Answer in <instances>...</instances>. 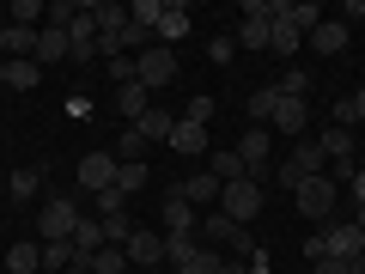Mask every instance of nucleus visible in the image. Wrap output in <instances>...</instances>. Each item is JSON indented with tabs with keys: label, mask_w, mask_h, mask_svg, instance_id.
<instances>
[{
	"label": "nucleus",
	"mask_w": 365,
	"mask_h": 274,
	"mask_svg": "<svg viewBox=\"0 0 365 274\" xmlns=\"http://www.w3.org/2000/svg\"><path fill=\"white\" fill-rule=\"evenodd\" d=\"M177 189H182V201H189V208H201V201H220V189H225V183L213 177L207 165H201V171H189V177L177 183Z\"/></svg>",
	"instance_id": "nucleus-15"
},
{
	"label": "nucleus",
	"mask_w": 365,
	"mask_h": 274,
	"mask_svg": "<svg viewBox=\"0 0 365 274\" xmlns=\"http://www.w3.org/2000/svg\"><path fill=\"white\" fill-rule=\"evenodd\" d=\"M347 183H353V208H365V171H353Z\"/></svg>",
	"instance_id": "nucleus-38"
},
{
	"label": "nucleus",
	"mask_w": 365,
	"mask_h": 274,
	"mask_svg": "<svg viewBox=\"0 0 365 274\" xmlns=\"http://www.w3.org/2000/svg\"><path fill=\"white\" fill-rule=\"evenodd\" d=\"M86 268H91V274H128V250H122V244H104L98 256H86Z\"/></svg>",
	"instance_id": "nucleus-23"
},
{
	"label": "nucleus",
	"mask_w": 365,
	"mask_h": 274,
	"mask_svg": "<svg viewBox=\"0 0 365 274\" xmlns=\"http://www.w3.org/2000/svg\"><path fill=\"white\" fill-rule=\"evenodd\" d=\"M353 110H359V122H365V86H359V91H353Z\"/></svg>",
	"instance_id": "nucleus-40"
},
{
	"label": "nucleus",
	"mask_w": 365,
	"mask_h": 274,
	"mask_svg": "<svg viewBox=\"0 0 365 274\" xmlns=\"http://www.w3.org/2000/svg\"><path fill=\"white\" fill-rule=\"evenodd\" d=\"M98 225H104V244H128V238H134V220H128V213H110V220H98Z\"/></svg>",
	"instance_id": "nucleus-30"
},
{
	"label": "nucleus",
	"mask_w": 365,
	"mask_h": 274,
	"mask_svg": "<svg viewBox=\"0 0 365 274\" xmlns=\"http://www.w3.org/2000/svg\"><path fill=\"white\" fill-rule=\"evenodd\" d=\"M274 19H287V25L299 31V37H311V31L323 25L329 13H323V6H317V0H274Z\"/></svg>",
	"instance_id": "nucleus-12"
},
{
	"label": "nucleus",
	"mask_w": 365,
	"mask_h": 274,
	"mask_svg": "<svg viewBox=\"0 0 365 274\" xmlns=\"http://www.w3.org/2000/svg\"><path fill=\"white\" fill-rule=\"evenodd\" d=\"M237 49H268V0H244V19H237Z\"/></svg>",
	"instance_id": "nucleus-11"
},
{
	"label": "nucleus",
	"mask_w": 365,
	"mask_h": 274,
	"mask_svg": "<svg viewBox=\"0 0 365 274\" xmlns=\"http://www.w3.org/2000/svg\"><path fill=\"white\" fill-rule=\"evenodd\" d=\"M37 79H43L37 61H6V86L13 91H37Z\"/></svg>",
	"instance_id": "nucleus-28"
},
{
	"label": "nucleus",
	"mask_w": 365,
	"mask_h": 274,
	"mask_svg": "<svg viewBox=\"0 0 365 274\" xmlns=\"http://www.w3.org/2000/svg\"><path fill=\"white\" fill-rule=\"evenodd\" d=\"M347 19H365V0H347V6H341V25H347Z\"/></svg>",
	"instance_id": "nucleus-39"
},
{
	"label": "nucleus",
	"mask_w": 365,
	"mask_h": 274,
	"mask_svg": "<svg viewBox=\"0 0 365 274\" xmlns=\"http://www.w3.org/2000/svg\"><path fill=\"white\" fill-rule=\"evenodd\" d=\"M122 250H128V274L134 268H165V232H153V225H134V238Z\"/></svg>",
	"instance_id": "nucleus-9"
},
{
	"label": "nucleus",
	"mask_w": 365,
	"mask_h": 274,
	"mask_svg": "<svg viewBox=\"0 0 365 274\" xmlns=\"http://www.w3.org/2000/svg\"><path fill=\"white\" fill-rule=\"evenodd\" d=\"M0 86H6V61H0Z\"/></svg>",
	"instance_id": "nucleus-44"
},
{
	"label": "nucleus",
	"mask_w": 365,
	"mask_h": 274,
	"mask_svg": "<svg viewBox=\"0 0 365 274\" xmlns=\"http://www.w3.org/2000/svg\"><path fill=\"white\" fill-rule=\"evenodd\" d=\"M116 110L128 116V128H134V122H140L146 110H153V91H146L140 79H134V86H116Z\"/></svg>",
	"instance_id": "nucleus-19"
},
{
	"label": "nucleus",
	"mask_w": 365,
	"mask_h": 274,
	"mask_svg": "<svg viewBox=\"0 0 365 274\" xmlns=\"http://www.w3.org/2000/svg\"><path fill=\"white\" fill-rule=\"evenodd\" d=\"M292 201H299V213H311V220H329V213L341 208V183L329 177V171L323 177H304L299 189H292Z\"/></svg>",
	"instance_id": "nucleus-4"
},
{
	"label": "nucleus",
	"mask_w": 365,
	"mask_h": 274,
	"mask_svg": "<svg viewBox=\"0 0 365 274\" xmlns=\"http://www.w3.org/2000/svg\"><path fill=\"white\" fill-rule=\"evenodd\" d=\"M170 153H182V158H201V153H207V128H201V122H182L177 116V128H170Z\"/></svg>",
	"instance_id": "nucleus-16"
},
{
	"label": "nucleus",
	"mask_w": 365,
	"mask_h": 274,
	"mask_svg": "<svg viewBox=\"0 0 365 274\" xmlns=\"http://www.w3.org/2000/svg\"><path fill=\"white\" fill-rule=\"evenodd\" d=\"M134 79H140L146 91H165L170 79H177V49H165V43H153L146 55H134Z\"/></svg>",
	"instance_id": "nucleus-7"
},
{
	"label": "nucleus",
	"mask_w": 365,
	"mask_h": 274,
	"mask_svg": "<svg viewBox=\"0 0 365 274\" xmlns=\"http://www.w3.org/2000/svg\"><path fill=\"white\" fill-rule=\"evenodd\" d=\"M182 122H201V128L213 122V98H207V91H201V98H189V110H182Z\"/></svg>",
	"instance_id": "nucleus-33"
},
{
	"label": "nucleus",
	"mask_w": 365,
	"mask_h": 274,
	"mask_svg": "<svg viewBox=\"0 0 365 274\" xmlns=\"http://www.w3.org/2000/svg\"><path fill=\"white\" fill-rule=\"evenodd\" d=\"M268 128H280V134H292V141H304V128H311V104H304V98H280Z\"/></svg>",
	"instance_id": "nucleus-13"
},
{
	"label": "nucleus",
	"mask_w": 365,
	"mask_h": 274,
	"mask_svg": "<svg viewBox=\"0 0 365 274\" xmlns=\"http://www.w3.org/2000/svg\"><path fill=\"white\" fill-rule=\"evenodd\" d=\"M0 274H6V268H0Z\"/></svg>",
	"instance_id": "nucleus-45"
},
{
	"label": "nucleus",
	"mask_w": 365,
	"mask_h": 274,
	"mask_svg": "<svg viewBox=\"0 0 365 274\" xmlns=\"http://www.w3.org/2000/svg\"><path fill=\"white\" fill-rule=\"evenodd\" d=\"M0 61H6V25H0Z\"/></svg>",
	"instance_id": "nucleus-41"
},
{
	"label": "nucleus",
	"mask_w": 365,
	"mask_h": 274,
	"mask_svg": "<svg viewBox=\"0 0 365 274\" xmlns=\"http://www.w3.org/2000/svg\"><path fill=\"white\" fill-rule=\"evenodd\" d=\"M73 250H79V262H86V256H98V250H104V225L91 220V213H86V220H79V232H73Z\"/></svg>",
	"instance_id": "nucleus-24"
},
{
	"label": "nucleus",
	"mask_w": 365,
	"mask_h": 274,
	"mask_svg": "<svg viewBox=\"0 0 365 274\" xmlns=\"http://www.w3.org/2000/svg\"><path fill=\"white\" fill-rule=\"evenodd\" d=\"M177 37H189V6H182V0H165V19H158L153 25V43H177Z\"/></svg>",
	"instance_id": "nucleus-17"
},
{
	"label": "nucleus",
	"mask_w": 365,
	"mask_h": 274,
	"mask_svg": "<svg viewBox=\"0 0 365 274\" xmlns=\"http://www.w3.org/2000/svg\"><path fill=\"white\" fill-rule=\"evenodd\" d=\"M195 232H201V244H213V250H232V256H250V250H256V238H250V225L225 220V213H207V220H201Z\"/></svg>",
	"instance_id": "nucleus-5"
},
{
	"label": "nucleus",
	"mask_w": 365,
	"mask_h": 274,
	"mask_svg": "<svg viewBox=\"0 0 365 274\" xmlns=\"http://www.w3.org/2000/svg\"><path fill=\"white\" fill-rule=\"evenodd\" d=\"M323 171H329V158H323V146H317V141H311V134H304V141H299V146H292V153H287V158H280V165H274V171H268V177H274V183H280V189H299V183H304V177H323Z\"/></svg>",
	"instance_id": "nucleus-1"
},
{
	"label": "nucleus",
	"mask_w": 365,
	"mask_h": 274,
	"mask_svg": "<svg viewBox=\"0 0 365 274\" xmlns=\"http://www.w3.org/2000/svg\"><path fill=\"white\" fill-rule=\"evenodd\" d=\"M0 268L6 274H43V244H13Z\"/></svg>",
	"instance_id": "nucleus-21"
},
{
	"label": "nucleus",
	"mask_w": 365,
	"mask_h": 274,
	"mask_svg": "<svg viewBox=\"0 0 365 274\" xmlns=\"http://www.w3.org/2000/svg\"><path fill=\"white\" fill-rule=\"evenodd\" d=\"M73 19H79L73 0H55V6H49V25H73Z\"/></svg>",
	"instance_id": "nucleus-36"
},
{
	"label": "nucleus",
	"mask_w": 365,
	"mask_h": 274,
	"mask_svg": "<svg viewBox=\"0 0 365 274\" xmlns=\"http://www.w3.org/2000/svg\"><path fill=\"white\" fill-rule=\"evenodd\" d=\"M116 171H122L116 153H86V158H79V183H86V196H104V189H116Z\"/></svg>",
	"instance_id": "nucleus-10"
},
{
	"label": "nucleus",
	"mask_w": 365,
	"mask_h": 274,
	"mask_svg": "<svg viewBox=\"0 0 365 274\" xmlns=\"http://www.w3.org/2000/svg\"><path fill=\"white\" fill-rule=\"evenodd\" d=\"M6 189H13V201H31V196H37V189H43V165H19Z\"/></svg>",
	"instance_id": "nucleus-25"
},
{
	"label": "nucleus",
	"mask_w": 365,
	"mask_h": 274,
	"mask_svg": "<svg viewBox=\"0 0 365 274\" xmlns=\"http://www.w3.org/2000/svg\"><path fill=\"white\" fill-rule=\"evenodd\" d=\"M104 73L116 79V86H134V55H116V61H104Z\"/></svg>",
	"instance_id": "nucleus-34"
},
{
	"label": "nucleus",
	"mask_w": 365,
	"mask_h": 274,
	"mask_svg": "<svg viewBox=\"0 0 365 274\" xmlns=\"http://www.w3.org/2000/svg\"><path fill=\"white\" fill-rule=\"evenodd\" d=\"M274 104H280V91H274V86H262V91H250V116H256V128H268V122H274Z\"/></svg>",
	"instance_id": "nucleus-26"
},
{
	"label": "nucleus",
	"mask_w": 365,
	"mask_h": 274,
	"mask_svg": "<svg viewBox=\"0 0 365 274\" xmlns=\"http://www.w3.org/2000/svg\"><path fill=\"white\" fill-rule=\"evenodd\" d=\"M170 128H177V116H170V110H146V116L134 122V134H140L146 146H153V141H170Z\"/></svg>",
	"instance_id": "nucleus-22"
},
{
	"label": "nucleus",
	"mask_w": 365,
	"mask_h": 274,
	"mask_svg": "<svg viewBox=\"0 0 365 274\" xmlns=\"http://www.w3.org/2000/svg\"><path fill=\"white\" fill-rule=\"evenodd\" d=\"M304 43H311L317 55H341V49H347V25H341V19H323V25H317Z\"/></svg>",
	"instance_id": "nucleus-20"
},
{
	"label": "nucleus",
	"mask_w": 365,
	"mask_h": 274,
	"mask_svg": "<svg viewBox=\"0 0 365 274\" xmlns=\"http://www.w3.org/2000/svg\"><path fill=\"white\" fill-rule=\"evenodd\" d=\"M299 43H304V37L287 25V19H274V0H268V49L280 55V61H287V55H299Z\"/></svg>",
	"instance_id": "nucleus-18"
},
{
	"label": "nucleus",
	"mask_w": 365,
	"mask_h": 274,
	"mask_svg": "<svg viewBox=\"0 0 365 274\" xmlns=\"http://www.w3.org/2000/svg\"><path fill=\"white\" fill-rule=\"evenodd\" d=\"M67 274H91V268H86V262H73V268H67Z\"/></svg>",
	"instance_id": "nucleus-42"
},
{
	"label": "nucleus",
	"mask_w": 365,
	"mask_h": 274,
	"mask_svg": "<svg viewBox=\"0 0 365 274\" xmlns=\"http://www.w3.org/2000/svg\"><path fill=\"white\" fill-rule=\"evenodd\" d=\"M244 274H274V262L262 256V250H250V256H244Z\"/></svg>",
	"instance_id": "nucleus-37"
},
{
	"label": "nucleus",
	"mask_w": 365,
	"mask_h": 274,
	"mask_svg": "<svg viewBox=\"0 0 365 274\" xmlns=\"http://www.w3.org/2000/svg\"><path fill=\"white\" fill-rule=\"evenodd\" d=\"M329 122H335V128H359V110H353V98H341V104L329 110Z\"/></svg>",
	"instance_id": "nucleus-35"
},
{
	"label": "nucleus",
	"mask_w": 365,
	"mask_h": 274,
	"mask_svg": "<svg viewBox=\"0 0 365 274\" xmlns=\"http://www.w3.org/2000/svg\"><path fill=\"white\" fill-rule=\"evenodd\" d=\"M134 274H165V268H134Z\"/></svg>",
	"instance_id": "nucleus-43"
},
{
	"label": "nucleus",
	"mask_w": 365,
	"mask_h": 274,
	"mask_svg": "<svg viewBox=\"0 0 365 274\" xmlns=\"http://www.w3.org/2000/svg\"><path fill=\"white\" fill-rule=\"evenodd\" d=\"M195 225H201V213L182 201V189H170L165 208H158V232H165V238H195Z\"/></svg>",
	"instance_id": "nucleus-8"
},
{
	"label": "nucleus",
	"mask_w": 365,
	"mask_h": 274,
	"mask_svg": "<svg viewBox=\"0 0 365 274\" xmlns=\"http://www.w3.org/2000/svg\"><path fill=\"white\" fill-rule=\"evenodd\" d=\"M55 61H73L67 25H43V31H37V67H55Z\"/></svg>",
	"instance_id": "nucleus-14"
},
{
	"label": "nucleus",
	"mask_w": 365,
	"mask_h": 274,
	"mask_svg": "<svg viewBox=\"0 0 365 274\" xmlns=\"http://www.w3.org/2000/svg\"><path fill=\"white\" fill-rule=\"evenodd\" d=\"M79 262V250H73V238H67V244H43V268L49 274H67Z\"/></svg>",
	"instance_id": "nucleus-27"
},
{
	"label": "nucleus",
	"mask_w": 365,
	"mask_h": 274,
	"mask_svg": "<svg viewBox=\"0 0 365 274\" xmlns=\"http://www.w3.org/2000/svg\"><path fill=\"white\" fill-rule=\"evenodd\" d=\"M232 153H237V165H244V177L262 183V177L274 171V134H268V128H244Z\"/></svg>",
	"instance_id": "nucleus-6"
},
{
	"label": "nucleus",
	"mask_w": 365,
	"mask_h": 274,
	"mask_svg": "<svg viewBox=\"0 0 365 274\" xmlns=\"http://www.w3.org/2000/svg\"><path fill=\"white\" fill-rule=\"evenodd\" d=\"M79 201H67V196H55V201H43V213H37V238L43 244H67V238L79 232Z\"/></svg>",
	"instance_id": "nucleus-3"
},
{
	"label": "nucleus",
	"mask_w": 365,
	"mask_h": 274,
	"mask_svg": "<svg viewBox=\"0 0 365 274\" xmlns=\"http://www.w3.org/2000/svg\"><path fill=\"white\" fill-rule=\"evenodd\" d=\"M274 91H280V98H304V91H311V73H304V67H287Z\"/></svg>",
	"instance_id": "nucleus-29"
},
{
	"label": "nucleus",
	"mask_w": 365,
	"mask_h": 274,
	"mask_svg": "<svg viewBox=\"0 0 365 274\" xmlns=\"http://www.w3.org/2000/svg\"><path fill=\"white\" fill-rule=\"evenodd\" d=\"M116 189H122V196H134V189H146V165H140V158L116 171Z\"/></svg>",
	"instance_id": "nucleus-32"
},
{
	"label": "nucleus",
	"mask_w": 365,
	"mask_h": 274,
	"mask_svg": "<svg viewBox=\"0 0 365 274\" xmlns=\"http://www.w3.org/2000/svg\"><path fill=\"white\" fill-rule=\"evenodd\" d=\"M91 208H98V220H110V213H128V196L122 189H104V196H91Z\"/></svg>",
	"instance_id": "nucleus-31"
},
{
	"label": "nucleus",
	"mask_w": 365,
	"mask_h": 274,
	"mask_svg": "<svg viewBox=\"0 0 365 274\" xmlns=\"http://www.w3.org/2000/svg\"><path fill=\"white\" fill-rule=\"evenodd\" d=\"M262 196H268V183L237 177V183H225V189H220V213H225V220H237V225H250L262 213Z\"/></svg>",
	"instance_id": "nucleus-2"
}]
</instances>
